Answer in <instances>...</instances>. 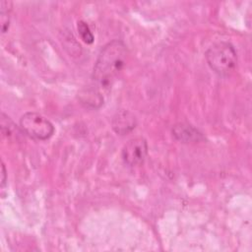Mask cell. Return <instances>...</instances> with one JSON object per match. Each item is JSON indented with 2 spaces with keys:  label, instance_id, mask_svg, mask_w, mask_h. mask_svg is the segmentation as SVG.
Wrapping results in <instances>:
<instances>
[{
  "label": "cell",
  "instance_id": "6da1fadb",
  "mask_svg": "<svg viewBox=\"0 0 252 252\" xmlns=\"http://www.w3.org/2000/svg\"><path fill=\"white\" fill-rule=\"evenodd\" d=\"M128 50L123 41L114 39L107 42L99 51L93 70L94 87L108 91L126 66Z\"/></svg>",
  "mask_w": 252,
  "mask_h": 252
},
{
  "label": "cell",
  "instance_id": "7a4b0ae2",
  "mask_svg": "<svg viewBox=\"0 0 252 252\" xmlns=\"http://www.w3.org/2000/svg\"><path fill=\"white\" fill-rule=\"evenodd\" d=\"M205 58L211 70L221 77L230 75L237 64L236 50L227 41H219L211 45L205 53Z\"/></svg>",
  "mask_w": 252,
  "mask_h": 252
},
{
  "label": "cell",
  "instance_id": "8992f818",
  "mask_svg": "<svg viewBox=\"0 0 252 252\" xmlns=\"http://www.w3.org/2000/svg\"><path fill=\"white\" fill-rule=\"evenodd\" d=\"M172 136L181 143L198 142L203 139L202 133L188 123H177L172 127Z\"/></svg>",
  "mask_w": 252,
  "mask_h": 252
},
{
  "label": "cell",
  "instance_id": "ba28073f",
  "mask_svg": "<svg viewBox=\"0 0 252 252\" xmlns=\"http://www.w3.org/2000/svg\"><path fill=\"white\" fill-rule=\"evenodd\" d=\"M77 30H78V32L84 42H86L87 44H92L94 42V36L86 22L79 21L78 25H77Z\"/></svg>",
  "mask_w": 252,
  "mask_h": 252
},
{
  "label": "cell",
  "instance_id": "3957f363",
  "mask_svg": "<svg viewBox=\"0 0 252 252\" xmlns=\"http://www.w3.org/2000/svg\"><path fill=\"white\" fill-rule=\"evenodd\" d=\"M20 128L30 138L38 141L48 140L54 134L53 124L37 112L29 111L22 115Z\"/></svg>",
  "mask_w": 252,
  "mask_h": 252
},
{
  "label": "cell",
  "instance_id": "9c48e42d",
  "mask_svg": "<svg viewBox=\"0 0 252 252\" xmlns=\"http://www.w3.org/2000/svg\"><path fill=\"white\" fill-rule=\"evenodd\" d=\"M1 175H2V178H1V187L3 188L6 184V180H7V172H6V168H5V165L4 163L2 162L1 164Z\"/></svg>",
  "mask_w": 252,
  "mask_h": 252
},
{
  "label": "cell",
  "instance_id": "277c9868",
  "mask_svg": "<svg viewBox=\"0 0 252 252\" xmlns=\"http://www.w3.org/2000/svg\"><path fill=\"white\" fill-rule=\"evenodd\" d=\"M149 153V147L146 139L137 137L130 139L122 148L121 157L123 161L129 166L142 164Z\"/></svg>",
  "mask_w": 252,
  "mask_h": 252
},
{
  "label": "cell",
  "instance_id": "52a82bcc",
  "mask_svg": "<svg viewBox=\"0 0 252 252\" xmlns=\"http://www.w3.org/2000/svg\"><path fill=\"white\" fill-rule=\"evenodd\" d=\"M12 11V2L7 0L1 1V14H0V20H1V28L2 32L5 33L10 25V15Z\"/></svg>",
  "mask_w": 252,
  "mask_h": 252
},
{
  "label": "cell",
  "instance_id": "5b68a950",
  "mask_svg": "<svg viewBox=\"0 0 252 252\" xmlns=\"http://www.w3.org/2000/svg\"><path fill=\"white\" fill-rule=\"evenodd\" d=\"M113 131L118 135H126L135 129L137 119L128 110H120L115 113L111 121Z\"/></svg>",
  "mask_w": 252,
  "mask_h": 252
}]
</instances>
